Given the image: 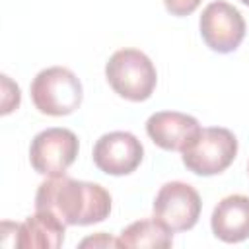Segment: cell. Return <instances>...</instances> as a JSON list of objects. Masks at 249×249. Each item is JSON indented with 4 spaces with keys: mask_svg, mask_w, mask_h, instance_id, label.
I'll use <instances>...</instances> for the list:
<instances>
[{
    "mask_svg": "<svg viewBox=\"0 0 249 249\" xmlns=\"http://www.w3.org/2000/svg\"><path fill=\"white\" fill-rule=\"evenodd\" d=\"M111 195L99 183L68 175L45 179L35 193V210L51 212L66 226L99 224L111 214Z\"/></svg>",
    "mask_w": 249,
    "mask_h": 249,
    "instance_id": "obj_1",
    "label": "cell"
},
{
    "mask_svg": "<svg viewBox=\"0 0 249 249\" xmlns=\"http://www.w3.org/2000/svg\"><path fill=\"white\" fill-rule=\"evenodd\" d=\"M105 78L113 91L128 101H146L158 84L150 56L138 49H119L105 64Z\"/></svg>",
    "mask_w": 249,
    "mask_h": 249,
    "instance_id": "obj_2",
    "label": "cell"
},
{
    "mask_svg": "<svg viewBox=\"0 0 249 249\" xmlns=\"http://www.w3.org/2000/svg\"><path fill=\"white\" fill-rule=\"evenodd\" d=\"M31 101L43 115L64 117L74 113L84 99V88L78 76L64 66L43 68L29 86Z\"/></svg>",
    "mask_w": 249,
    "mask_h": 249,
    "instance_id": "obj_3",
    "label": "cell"
},
{
    "mask_svg": "<svg viewBox=\"0 0 249 249\" xmlns=\"http://www.w3.org/2000/svg\"><path fill=\"white\" fill-rule=\"evenodd\" d=\"M183 165L202 177L218 175L226 171L237 156V138L230 128L206 126L195 136V140L181 152Z\"/></svg>",
    "mask_w": 249,
    "mask_h": 249,
    "instance_id": "obj_4",
    "label": "cell"
},
{
    "mask_svg": "<svg viewBox=\"0 0 249 249\" xmlns=\"http://www.w3.org/2000/svg\"><path fill=\"white\" fill-rule=\"evenodd\" d=\"M80 152L78 136L70 128L51 126L37 132L29 146V163L39 175L56 177L76 161Z\"/></svg>",
    "mask_w": 249,
    "mask_h": 249,
    "instance_id": "obj_5",
    "label": "cell"
},
{
    "mask_svg": "<svg viewBox=\"0 0 249 249\" xmlns=\"http://www.w3.org/2000/svg\"><path fill=\"white\" fill-rule=\"evenodd\" d=\"M198 27L206 47L220 54L233 53L245 39V31H247L241 12L224 0L210 2L202 10Z\"/></svg>",
    "mask_w": 249,
    "mask_h": 249,
    "instance_id": "obj_6",
    "label": "cell"
},
{
    "mask_svg": "<svg viewBox=\"0 0 249 249\" xmlns=\"http://www.w3.org/2000/svg\"><path fill=\"white\" fill-rule=\"evenodd\" d=\"M154 218L171 231L191 230L200 216L198 191L183 181H169L160 187L154 198Z\"/></svg>",
    "mask_w": 249,
    "mask_h": 249,
    "instance_id": "obj_7",
    "label": "cell"
},
{
    "mask_svg": "<svg viewBox=\"0 0 249 249\" xmlns=\"http://www.w3.org/2000/svg\"><path fill=\"white\" fill-rule=\"evenodd\" d=\"M91 158L99 171L121 177L138 169L144 158V146L132 132L113 130L97 138Z\"/></svg>",
    "mask_w": 249,
    "mask_h": 249,
    "instance_id": "obj_8",
    "label": "cell"
},
{
    "mask_svg": "<svg viewBox=\"0 0 249 249\" xmlns=\"http://www.w3.org/2000/svg\"><path fill=\"white\" fill-rule=\"evenodd\" d=\"M198 132V121L179 111H158L146 121V134L156 146L169 152H183Z\"/></svg>",
    "mask_w": 249,
    "mask_h": 249,
    "instance_id": "obj_9",
    "label": "cell"
},
{
    "mask_svg": "<svg viewBox=\"0 0 249 249\" xmlns=\"http://www.w3.org/2000/svg\"><path fill=\"white\" fill-rule=\"evenodd\" d=\"M212 233L224 243H239L249 237V196L228 195L212 210Z\"/></svg>",
    "mask_w": 249,
    "mask_h": 249,
    "instance_id": "obj_10",
    "label": "cell"
},
{
    "mask_svg": "<svg viewBox=\"0 0 249 249\" xmlns=\"http://www.w3.org/2000/svg\"><path fill=\"white\" fill-rule=\"evenodd\" d=\"M66 224L51 212L35 210L16 228V247L19 249H58L64 243Z\"/></svg>",
    "mask_w": 249,
    "mask_h": 249,
    "instance_id": "obj_11",
    "label": "cell"
},
{
    "mask_svg": "<svg viewBox=\"0 0 249 249\" xmlns=\"http://www.w3.org/2000/svg\"><path fill=\"white\" fill-rule=\"evenodd\" d=\"M119 239V247H169L173 243V231L160 224L156 218H146L128 224Z\"/></svg>",
    "mask_w": 249,
    "mask_h": 249,
    "instance_id": "obj_12",
    "label": "cell"
},
{
    "mask_svg": "<svg viewBox=\"0 0 249 249\" xmlns=\"http://www.w3.org/2000/svg\"><path fill=\"white\" fill-rule=\"evenodd\" d=\"M2 115H8L10 111L18 109L19 107V101H21V93H19V88L18 84H14L6 74L2 76Z\"/></svg>",
    "mask_w": 249,
    "mask_h": 249,
    "instance_id": "obj_13",
    "label": "cell"
},
{
    "mask_svg": "<svg viewBox=\"0 0 249 249\" xmlns=\"http://www.w3.org/2000/svg\"><path fill=\"white\" fill-rule=\"evenodd\" d=\"M200 2L202 0H163L165 10L171 16H177V18H183V16L193 14L200 6Z\"/></svg>",
    "mask_w": 249,
    "mask_h": 249,
    "instance_id": "obj_14",
    "label": "cell"
},
{
    "mask_svg": "<svg viewBox=\"0 0 249 249\" xmlns=\"http://www.w3.org/2000/svg\"><path fill=\"white\" fill-rule=\"evenodd\" d=\"M80 247H119V239H115V237L99 231V233H95L91 237L82 239L80 241Z\"/></svg>",
    "mask_w": 249,
    "mask_h": 249,
    "instance_id": "obj_15",
    "label": "cell"
},
{
    "mask_svg": "<svg viewBox=\"0 0 249 249\" xmlns=\"http://www.w3.org/2000/svg\"><path fill=\"white\" fill-rule=\"evenodd\" d=\"M239 2H243L245 6H249V0H239Z\"/></svg>",
    "mask_w": 249,
    "mask_h": 249,
    "instance_id": "obj_16",
    "label": "cell"
},
{
    "mask_svg": "<svg viewBox=\"0 0 249 249\" xmlns=\"http://www.w3.org/2000/svg\"><path fill=\"white\" fill-rule=\"evenodd\" d=\"M247 171H249V167H247Z\"/></svg>",
    "mask_w": 249,
    "mask_h": 249,
    "instance_id": "obj_17",
    "label": "cell"
}]
</instances>
